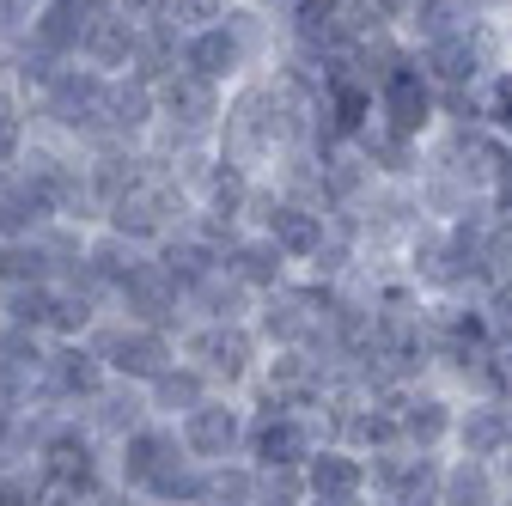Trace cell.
<instances>
[{
  "label": "cell",
  "instance_id": "1",
  "mask_svg": "<svg viewBox=\"0 0 512 506\" xmlns=\"http://www.w3.org/2000/svg\"><path fill=\"white\" fill-rule=\"evenodd\" d=\"M311 116H317V104H299L269 68H263V74H244V80L226 92L220 129H214V153H220L226 165H238L244 177L263 183L287 153L311 147Z\"/></svg>",
  "mask_w": 512,
  "mask_h": 506
},
{
  "label": "cell",
  "instance_id": "2",
  "mask_svg": "<svg viewBox=\"0 0 512 506\" xmlns=\"http://www.w3.org/2000/svg\"><path fill=\"white\" fill-rule=\"evenodd\" d=\"M177 360L196 366L220 397H250L256 366H263V342H256L250 324H183Z\"/></svg>",
  "mask_w": 512,
  "mask_h": 506
},
{
  "label": "cell",
  "instance_id": "3",
  "mask_svg": "<svg viewBox=\"0 0 512 506\" xmlns=\"http://www.w3.org/2000/svg\"><path fill=\"white\" fill-rule=\"evenodd\" d=\"M31 470H37L43 488H68V494H86V500H104L110 494V452L86 433L80 415H55L49 421Z\"/></svg>",
  "mask_w": 512,
  "mask_h": 506
},
{
  "label": "cell",
  "instance_id": "4",
  "mask_svg": "<svg viewBox=\"0 0 512 506\" xmlns=\"http://www.w3.org/2000/svg\"><path fill=\"white\" fill-rule=\"evenodd\" d=\"M244 409H250L244 464H256V470H305V458L317 446H330L317 409H281V403H263V397H244Z\"/></svg>",
  "mask_w": 512,
  "mask_h": 506
},
{
  "label": "cell",
  "instance_id": "5",
  "mask_svg": "<svg viewBox=\"0 0 512 506\" xmlns=\"http://www.w3.org/2000/svg\"><path fill=\"white\" fill-rule=\"evenodd\" d=\"M244 232H263V238L281 250V257H287V269L305 275L311 257H317V250H324V238H330V214L317 208V202H299V196H281V189L256 183Z\"/></svg>",
  "mask_w": 512,
  "mask_h": 506
},
{
  "label": "cell",
  "instance_id": "6",
  "mask_svg": "<svg viewBox=\"0 0 512 506\" xmlns=\"http://www.w3.org/2000/svg\"><path fill=\"white\" fill-rule=\"evenodd\" d=\"M415 68L427 74L433 92H476V86H488L506 68V61H500V37H494V19L488 25H470L458 37L421 43L415 49Z\"/></svg>",
  "mask_w": 512,
  "mask_h": 506
},
{
  "label": "cell",
  "instance_id": "7",
  "mask_svg": "<svg viewBox=\"0 0 512 506\" xmlns=\"http://www.w3.org/2000/svg\"><path fill=\"white\" fill-rule=\"evenodd\" d=\"M86 348L104 360L110 378H122V385H147V378H159L177 360V336L147 330V324H128V318H116V311H104V318L92 324Z\"/></svg>",
  "mask_w": 512,
  "mask_h": 506
},
{
  "label": "cell",
  "instance_id": "8",
  "mask_svg": "<svg viewBox=\"0 0 512 506\" xmlns=\"http://www.w3.org/2000/svg\"><path fill=\"white\" fill-rule=\"evenodd\" d=\"M317 324H324V281H311V275H287L250 311V330L263 342V354L269 348H305L317 336Z\"/></svg>",
  "mask_w": 512,
  "mask_h": 506
},
{
  "label": "cell",
  "instance_id": "9",
  "mask_svg": "<svg viewBox=\"0 0 512 506\" xmlns=\"http://www.w3.org/2000/svg\"><path fill=\"white\" fill-rule=\"evenodd\" d=\"M433 122H439V92L427 86V74L415 68V61H409V68H397V74H384L372 86V129L421 147L433 135Z\"/></svg>",
  "mask_w": 512,
  "mask_h": 506
},
{
  "label": "cell",
  "instance_id": "10",
  "mask_svg": "<svg viewBox=\"0 0 512 506\" xmlns=\"http://www.w3.org/2000/svg\"><path fill=\"white\" fill-rule=\"evenodd\" d=\"M445 452H378L366 458V506H439Z\"/></svg>",
  "mask_w": 512,
  "mask_h": 506
},
{
  "label": "cell",
  "instance_id": "11",
  "mask_svg": "<svg viewBox=\"0 0 512 506\" xmlns=\"http://www.w3.org/2000/svg\"><path fill=\"white\" fill-rule=\"evenodd\" d=\"M177 427V446H183V458H196V464H226V458H244V427H250V409H244V397H208V403H196L183 421H171Z\"/></svg>",
  "mask_w": 512,
  "mask_h": 506
},
{
  "label": "cell",
  "instance_id": "12",
  "mask_svg": "<svg viewBox=\"0 0 512 506\" xmlns=\"http://www.w3.org/2000/svg\"><path fill=\"white\" fill-rule=\"evenodd\" d=\"M104 385H110V372H104V360H98L86 342H49V360H43V372H37V403L74 415V409H86Z\"/></svg>",
  "mask_w": 512,
  "mask_h": 506
},
{
  "label": "cell",
  "instance_id": "13",
  "mask_svg": "<svg viewBox=\"0 0 512 506\" xmlns=\"http://www.w3.org/2000/svg\"><path fill=\"white\" fill-rule=\"evenodd\" d=\"M110 311H116V318H128V324L165 330V336H177V330H183V293H177V281H171L153 257H147L135 275H128V281L116 287Z\"/></svg>",
  "mask_w": 512,
  "mask_h": 506
},
{
  "label": "cell",
  "instance_id": "14",
  "mask_svg": "<svg viewBox=\"0 0 512 506\" xmlns=\"http://www.w3.org/2000/svg\"><path fill=\"white\" fill-rule=\"evenodd\" d=\"M452 421H458V397L439 391L433 378L409 385L397 397V433H403V452H445L452 446Z\"/></svg>",
  "mask_w": 512,
  "mask_h": 506
},
{
  "label": "cell",
  "instance_id": "15",
  "mask_svg": "<svg viewBox=\"0 0 512 506\" xmlns=\"http://www.w3.org/2000/svg\"><path fill=\"white\" fill-rule=\"evenodd\" d=\"M171 458H183L177 427H171V421H147V427H135L128 439H116V446H110V488L141 494Z\"/></svg>",
  "mask_w": 512,
  "mask_h": 506
},
{
  "label": "cell",
  "instance_id": "16",
  "mask_svg": "<svg viewBox=\"0 0 512 506\" xmlns=\"http://www.w3.org/2000/svg\"><path fill=\"white\" fill-rule=\"evenodd\" d=\"M452 458H476V464H500L512 452V403L494 397H464L458 421H452Z\"/></svg>",
  "mask_w": 512,
  "mask_h": 506
},
{
  "label": "cell",
  "instance_id": "17",
  "mask_svg": "<svg viewBox=\"0 0 512 506\" xmlns=\"http://www.w3.org/2000/svg\"><path fill=\"white\" fill-rule=\"evenodd\" d=\"M177 74L202 80V86H214V92H232V86L250 74V61H244L238 37H232L226 25H208V31H183V43H177Z\"/></svg>",
  "mask_w": 512,
  "mask_h": 506
},
{
  "label": "cell",
  "instance_id": "18",
  "mask_svg": "<svg viewBox=\"0 0 512 506\" xmlns=\"http://www.w3.org/2000/svg\"><path fill=\"white\" fill-rule=\"evenodd\" d=\"M153 171H159V165H153L147 147H122V141L92 147V153H86V189H92L98 214H104L110 202H122V196H135V189H141Z\"/></svg>",
  "mask_w": 512,
  "mask_h": 506
},
{
  "label": "cell",
  "instance_id": "19",
  "mask_svg": "<svg viewBox=\"0 0 512 506\" xmlns=\"http://www.w3.org/2000/svg\"><path fill=\"white\" fill-rule=\"evenodd\" d=\"M299 476H305V500H317V506H360L366 500V458H354L342 446H317Z\"/></svg>",
  "mask_w": 512,
  "mask_h": 506
},
{
  "label": "cell",
  "instance_id": "20",
  "mask_svg": "<svg viewBox=\"0 0 512 506\" xmlns=\"http://www.w3.org/2000/svg\"><path fill=\"white\" fill-rule=\"evenodd\" d=\"M135 43H141V25H128L116 7H104V13L86 19L74 61L92 68V74H104V80H116V74H128V61H135Z\"/></svg>",
  "mask_w": 512,
  "mask_h": 506
},
{
  "label": "cell",
  "instance_id": "21",
  "mask_svg": "<svg viewBox=\"0 0 512 506\" xmlns=\"http://www.w3.org/2000/svg\"><path fill=\"white\" fill-rule=\"evenodd\" d=\"M80 421H86V433L98 439V446L110 452L116 439H128L135 427H147L153 421V409H147V391L141 385H122V378H110V385L86 403V409H74Z\"/></svg>",
  "mask_w": 512,
  "mask_h": 506
},
{
  "label": "cell",
  "instance_id": "22",
  "mask_svg": "<svg viewBox=\"0 0 512 506\" xmlns=\"http://www.w3.org/2000/svg\"><path fill=\"white\" fill-rule=\"evenodd\" d=\"M153 122H159L153 86L128 80V74H116V80L104 86V135H110V141H122V147H147Z\"/></svg>",
  "mask_w": 512,
  "mask_h": 506
},
{
  "label": "cell",
  "instance_id": "23",
  "mask_svg": "<svg viewBox=\"0 0 512 506\" xmlns=\"http://www.w3.org/2000/svg\"><path fill=\"white\" fill-rule=\"evenodd\" d=\"M311 153H317V202H324V214L354 208L366 189L378 183L372 165L360 159V147H311Z\"/></svg>",
  "mask_w": 512,
  "mask_h": 506
},
{
  "label": "cell",
  "instance_id": "24",
  "mask_svg": "<svg viewBox=\"0 0 512 506\" xmlns=\"http://www.w3.org/2000/svg\"><path fill=\"white\" fill-rule=\"evenodd\" d=\"M220 25L238 37V49H244V61H250V74L275 68V55L287 49V37H281V13L263 7V0H232Z\"/></svg>",
  "mask_w": 512,
  "mask_h": 506
},
{
  "label": "cell",
  "instance_id": "25",
  "mask_svg": "<svg viewBox=\"0 0 512 506\" xmlns=\"http://www.w3.org/2000/svg\"><path fill=\"white\" fill-rule=\"evenodd\" d=\"M250 196H256V177H244L238 165L214 159V171H208L202 189H196V214L214 220V226H226V232H244V220H250Z\"/></svg>",
  "mask_w": 512,
  "mask_h": 506
},
{
  "label": "cell",
  "instance_id": "26",
  "mask_svg": "<svg viewBox=\"0 0 512 506\" xmlns=\"http://www.w3.org/2000/svg\"><path fill=\"white\" fill-rule=\"evenodd\" d=\"M220 269L232 275V281H244L256 299H263V293H275L293 269H287V257H281V250L263 238V232H238L226 250H220Z\"/></svg>",
  "mask_w": 512,
  "mask_h": 506
},
{
  "label": "cell",
  "instance_id": "27",
  "mask_svg": "<svg viewBox=\"0 0 512 506\" xmlns=\"http://www.w3.org/2000/svg\"><path fill=\"white\" fill-rule=\"evenodd\" d=\"M250 311H256V293L226 269H214L202 287L183 293V324H250Z\"/></svg>",
  "mask_w": 512,
  "mask_h": 506
},
{
  "label": "cell",
  "instance_id": "28",
  "mask_svg": "<svg viewBox=\"0 0 512 506\" xmlns=\"http://www.w3.org/2000/svg\"><path fill=\"white\" fill-rule=\"evenodd\" d=\"M147 257H153V250H141V244L116 238L110 226H92V232H86V257H80V269H86V281H92L104 299H116V287H122L128 275H135Z\"/></svg>",
  "mask_w": 512,
  "mask_h": 506
},
{
  "label": "cell",
  "instance_id": "29",
  "mask_svg": "<svg viewBox=\"0 0 512 506\" xmlns=\"http://www.w3.org/2000/svg\"><path fill=\"white\" fill-rule=\"evenodd\" d=\"M141 391H147L153 421H183L196 403H208V397H214V385H208V378H202L196 366H189V360H171L159 378H147Z\"/></svg>",
  "mask_w": 512,
  "mask_h": 506
},
{
  "label": "cell",
  "instance_id": "30",
  "mask_svg": "<svg viewBox=\"0 0 512 506\" xmlns=\"http://www.w3.org/2000/svg\"><path fill=\"white\" fill-rule=\"evenodd\" d=\"M153 263L177 281V293H189V287H202V281L220 269V250L183 226V232H171V238H159V244H153Z\"/></svg>",
  "mask_w": 512,
  "mask_h": 506
},
{
  "label": "cell",
  "instance_id": "31",
  "mask_svg": "<svg viewBox=\"0 0 512 506\" xmlns=\"http://www.w3.org/2000/svg\"><path fill=\"white\" fill-rule=\"evenodd\" d=\"M439 506H500V470L476 464V458H452L445 452L439 470Z\"/></svg>",
  "mask_w": 512,
  "mask_h": 506
},
{
  "label": "cell",
  "instance_id": "32",
  "mask_svg": "<svg viewBox=\"0 0 512 506\" xmlns=\"http://www.w3.org/2000/svg\"><path fill=\"white\" fill-rule=\"evenodd\" d=\"M263 494V476L244 458H226V464H202V500L196 506H256Z\"/></svg>",
  "mask_w": 512,
  "mask_h": 506
},
{
  "label": "cell",
  "instance_id": "33",
  "mask_svg": "<svg viewBox=\"0 0 512 506\" xmlns=\"http://www.w3.org/2000/svg\"><path fill=\"white\" fill-rule=\"evenodd\" d=\"M177 43L183 31L165 19V25H147L141 43H135V61H128V80H141V86H165L177 74Z\"/></svg>",
  "mask_w": 512,
  "mask_h": 506
},
{
  "label": "cell",
  "instance_id": "34",
  "mask_svg": "<svg viewBox=\"0 0 512 506\" xmlns=\"http://www.w3.org/2000/svg\"><path fill=\"white\" fill-rule=\"evenodd\" d=\"M55 281V263L49 250L31 238H0V287H49Z\"/></svg>",
  "mask_w": 512,
  "mask_h": 506
},
{
  "label": "cell",
  "instance_id": "35",
  "mask_svg": "<svg viewBox=\"0 0 512 506\" xmlns=\"http://www.w3.org/2000/svg\"><path fill=\"white\" fill-rule=\"evenodd\" d=\"M25 147H31V104L0 80V177L25 159Z\"/></svg>",
  "mask_w": 512,
  "mask_h": 506
},
{
  "label": "cell",
  "instance_id": "36",
  "mask_svg": "<svg viewBox=\"0 0 512 506\" xmlns=\"http://www.w3.org/2000/svg\"><path fill=\"white\" fill-rule=\"evenodd\" d=\"M141 500H153V506H196V500H202V464H196V458H171V464L141 488Z\"/></svg>",
  "mask_w": 512,
  "mask_h": 506
},
{
  "label": "cell",
  "instance_id": "37",
  "mask_svg": "<svg viewBox=\"0 0 512 506\" xmlns=\"http://www.w3.org/2000/svg\"><path fill=\"white\" fill-rule=\"evenodd\" d=\"M0 360H13V366H25V372H43V360H49V336L19 330V324H0Z\"/></svg>",
  "mask_w": 512,
  "mask_h": 506
},
{
  "label": "cell",
  "instance_id": "38",
  "mask_svg": "<svg viewBox=\"0 0 512 506\" xmlns=\"http://www.w3.org/2000/svg\"><path fill=\"white\" fill-rule=\"evenodd\" d=\"M226 7H232V0H171V25L177 31H208V25H220L226 19Z\"/></svg>",
  "mask_w": 512,
  "mask_h": 506
},
{
  "label": "cell",
  "instance_id": "39",
  "mask_svg": "<svg viewBox=\"0 0 512 506\" xmlns=\"http://www.w3.org/2000/svg\"><path fill=\"white\" fill-rule=\"evenodd\" d=\"M31 13H37V0H0V55H7L13 43H25Z\"/></svg>",
  "mask_w": 512,
  "mask_h": 506
},
{
  "label": "cell",
  "instance_id": "40",
  "mask_svg": "<svg viewBox=\"0 0 512 506\" xmlns=\"http://www.w3.org/2000/svg\"><path fill=\"white\" fill-rule=\"evenodd\" d=\"M43 482L37 470H0V506H37Z\"/></svg>",
  "mask_w": 512,
  "mask_h": 506
},
{
  "label": "cell",
  "instance_id": "41",
  "mask_svg": "<svg viewBox=\"0 0 512 506\" xmlns=\"http://www.w3.org/2000/svg\"><path fill=\"white\" fill-rule=\"evenodd\" d=\"M110 7H116V13H122L128 25H141V31H147V25H165L171 0H110Z\"/></svg>",
  "mask_w": 512,
  "mask_h": 506
},
{
  "label": "cell",
  "instance_id": "42",
  "mask_svg": "<svg viewBox=\"0 0 512 506\" xmlns=\"http://www.w3.org/2000/svg\"><path fill=\"white\" fill-rule=\"evenodd\" d=\"M354 7H360L378 31H403V19H409V0H354Z\"/></svg>",
  "mask_w": 512,
  "mask_h": 506
},
{
  "label": "cell",
  "instance_id": "43",
  "mask_svg": "<svg viewBox=\"0 0 512 506\" xmlns=\"http://www.w3.org/2000/svg\"><path fill=\"white\" fill-rule=\"evenodd\" d=\"M458 7H464L476 25H488V19H506V13H512V0H458Z\"/></svg>",
  "mask_w": 512,
  "mask_h": 506
},
{
  "label": "cell",
  "instance_id": "44",
  "mask_svg": "<svg viewBox=\"0 0 512 506\" xmlns=\"http://www.w3.org/2000/svg\"><path fill=\"white\" fill-rule=\"evenodd\" d=\"M37 506H98V500H86V494H68V488H43V494H37Z\"/></svg>",
  "mask_w": 512,
  "mask_h": 506
},
{
  "label": "cell",
  "instance_id": "45",
  "mask_svg": "<svg viewBox=\"0 0 512 506\" xmlns=\"http://www.w3.org/2000/svg\"><path fill=\"white\" fill-rule=\"evenodd\" d=\"M98 506H153V500H141V494H128V488H110Z\"/></svg>",
  "mask_w": 512,
  "mask_h": 506
},
{
  "label": "cell",
  "instance_id": "46",
  "mask_svg": "<svg viewBox=\"0 0 512 506\" xmlns=\"http://www.w3.org/2000/svg\"><path fill=\"white\" fill-rule=\"evenodd\" d=\"M263 7H275V13H281V7H287V0H263Z\"/></svg>",
  "mask_w": 512,
  "mask_h": 506
}]
</instances>
